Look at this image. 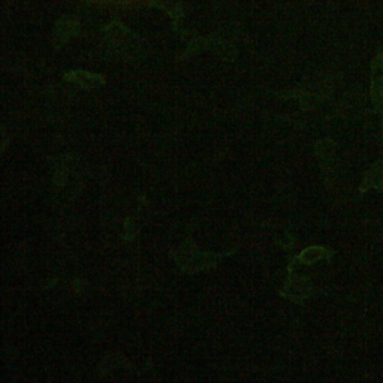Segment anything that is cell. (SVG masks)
<instances>
[{
  "label": "cell",
  "instance_id": "cell-1",
  "mask_svg": "<svg viewBox=\"0 0 383 383\" xmlns=\"http://www.w3.org/2000/svg\"><path fill=\"white\" fill-rule=\"evenodd\" d=\"M324 256H325V250L322 249V247H312V249L304 250L301 256H298V261H301L303 264H313Z\"/></svg>",
  "mask_w": 383,
  "mask_h": 383
}]
</instances>
